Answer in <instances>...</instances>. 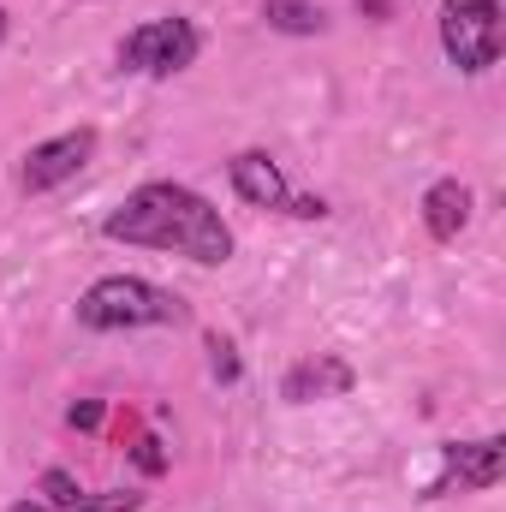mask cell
<instances>
[{
  "mask_svg": "<svg viewBox=\"0 0 506 512\" xmlns=\"http://www.w3.org/2000/svg\"><path fill=\"white\" fill-rule=\"evenodd\" d=\"M423 227H429L435 245H453V239L471 227V191H465L459 179H435V185L423 191Z\"/></svg>",
  "mask_w": 506,
  "mask_h": 512,
  "instance_id": "9c48e42d",
  "label": "cell"
},
{
  "mask_svg": "<svg viewBox=\"0 0 506 512\" xmlns=\"http://www.w3.org/2000/svg\"><path fill=\"white\" fill-rule=\"evenodd\" d=\"M262 18H268L274 30H286V36H316V30L328 24L316 0H262Z\"/></svg>",
  "mask_w": 506,
  "mask_h": 512,
  "instance_id": "8fae6325",
  "label": "cell"
},
{
  "mask_svg": "<svg viewBox=\"0 0 506 512\" xmlns=\"http://www.w3.org/2000/svg\"><path fill=\"white\" fill-rule=\"evenodd\" d=\"M441 465H447V477H453L459 489H495V483L506 477V441L501 435L459 441V447L441 453Z\"/></svg>",
  "mask_w": 506,
  "mask_h": 512,
  "instance_id": "52a82bcc",
  "label": "cell"
},
{
  "mask_svg": "<svg viewBox=\"0 0 506 512\" xmlns=\"http://www.w3.org/2000/svg\"><path fill=\"white\" fill-rule=\"evenodd\" d=\"M197 48H203V36H197L191 18H179V12L173 18H143L120 42V66L137 72V78H173L197 60Z\"/></svg>",
  "mask_w": 506,
  "mask_h": 512,
  "instance_id": "277c9868",
  "label": "cell"
},
{
  "mask_svg": "<svg viewBox=\"0 0 506 512\" xmlns=\"http://www.w3.org/2000/svg\"><path fill=\"white\" fill-rule=\"evenodd\" d=\"M42 495L54 512H137V495H90L72 471H42Z\"/></svg>",
  "mask_w": 506,
  "mask_h": 512,
  "instance_id": "30bf717a",
  "label": "cell"
},
{
  "mask_svg": "<svg viewBox=\"0 0 506 512\" xmlns=\"http://www.w3.org/2000/svg\"><path fill=\"white\" fill-rule=\"evenodd\" d=\"M0 42H6V12H0Z\"/></svg>",
  "mask_w": 506,
  "mask_h": 512,
  "instance_id": "5bb4252c",
  "label": "cell"
},
{
  "mask_svg": "<svg viewBox=\"0 0 506 512\" xmlns=\"http://www.w3.org/2000/svg\"><path fill=\"white\" fill-rule=\"evenodd\" d=\"M90 155H96V126H78V131L48 137V143H36V149L18 161V191L48 197V191H60L66 179H78V173L90 167Z\"/></svg>",
  "mask_w": 506,
  "mask_h": 512,
  "instance_id": "8992f818",
  "label": "cell"
},
{
  "mask_svg": "<svg viewBox=\"0 0 506 512\" xmlns=\"http://www.w3.org/2000/svg\"><path fill=\"white\" fill-rule=\"evenodd\" d=\"M346 387H352V364L334 358V352H322V358L292 364L286 382H280V393H286L292 405H310V399H334V393H346Z\"/></svg>",
  "mask_w": 506,
  "mask_h": 512,
  "instance_id": "ba28073f",
  "label": "cell"
},
{
  "mask_svg": "<svg viewBox=\"0 0 506 512\" xmlns=\"http://www.w3.org/2000/svg\"><path fill=\"white\" fill-rule=\"evenodd\" d=\"M227 179H233V191H239L245 203H256V209H280V215H304V221L328 215V203H322V197H298L292 179L280 173V161L262 155V149H239V155L227 161Z\"/></svg>",
  "mask_w": 506,
  "mask_h": 512,
  "instance_id": "5b68a950",
  "label": "cell"
},
{
  "mask_svg": "<svg viewBox=\"0 0 506 512\" xmlns=\"http://www.w3.org/2000/svg\"><path fill=\"white\" fill-rule=\"evenodd\" d=\"M12 512H54V507H48V501H18Z\"/></svg>",
  "mask_w": 506,
  "mask_h": 512,
  "instance_id": "4fadbf2b",
  "label": "cell"
},
{
  "mask_svg": "<svg viewBox=\"0 0 506 512\" xmlns=\"http://www.w3.org/2000/svg\"><path fill=\"white\" fill-rule=\"evenodd\" d=\"M441 48L471 78L489 72V66H501L506 6L501 0H441Z\"/></svg>",
  "mask_w": 506,
  "mask_h": 512,
  "instance_id": "3957f363",
  "label": "cell"
},
{
  "mask_svg": "<svg viewBox=\"0 0 506 512\" xmlns=\"http://www.w3.org/2000/svg\"><path fill=\"white\" fill-rule=\"evenodd\" d=\"M96 417H102V405H72V423H84V429H90Z\"/></svg>",
  "mask_w": 506,
  "mask_h": 512,
  "instance_id": "7c38bea8",
  "label": "cell"
},
{
  "mask_svg": "<svg viewBox=\"0 0 506 512\" xmlns=\"http://www.w3.org/2000/svg\"><path fill=\"white\" fill-rule=\"evenodd\" d=\"M102 233L114 245H137V251H167L185 256L197 268H221L233 256V227L221 221V209L209 197H197L179 179H149L137 185L126 203L102 221Z\"/></svg>",
  "mask_w": 506,
  "mask_h": 512,
  "instance_id": "6da1fadb",
  "label": "cell"
},
{
  "mask_svg": "<svg viewBox=\"0 0 506 512\" xmlns=\"http://www.w3.org/2000/svg\"><path fill=\"white\" fill-rule=\"evenodd\" d=\"M179 298L143 274H102L84 298H78V322L96 334H126V328H167L179 322Z\"/></svg>",
  "mask_w": 506,
  "mask_h": 512,
  "instance_id": "7a4b0ae2",
  "label": "cell"
}]
</instances>
